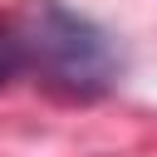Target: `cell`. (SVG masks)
<instances>
[{
  "mask_svg": "<svg viewBox=\"0 0 157 157\" xmlns=\"http://www.w3.org/2000/svg\"><path fill=\"white\" fill-rule=\"evenodd\" d=\"M123 69V44L64 0H29L25 10L0 20V88L15 78H34L59 98L93 103L118 88Z\"/></svg>",
  "mask_w": 157,
  "mask_h": 157,
  "instance_id": "1",
  "label": "cell"
}]
</instances>
